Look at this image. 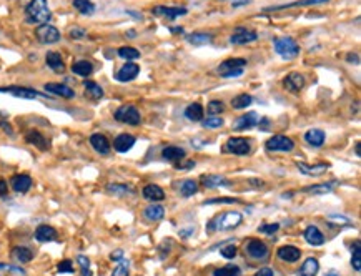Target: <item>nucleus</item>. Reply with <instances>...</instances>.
Returning a JSON list of instances; mask_svg holds the SVG:
<instances>
[{"label":"nucleus","mask_w":361,"mask_h":276,"mask_svg":"<svg viewBox=\"0 0 361 276\" xmlns=\"http://www.w3.org/2000/svg\"><path fill=\"white\" fill-rule=\"evenodd\" d=\"M25 17L28 23H49L52 20V12L47 0H30L25 7Z\"/></svg>","instance_id":"f257e3e1"},{"label":"nucleus","mask_w":361,"mask_h":276,"mask_svg":"<svg viewBox=\"0 0 361 276\" xmlns=\"http://www.w3.org/2000/svg\"><path fill=\"white\" fill-rule=\"evenodd\" d=\"M243 218L241 213L238 211H226L223 215L215 216L213 220L207 225L208 233H215V231H225V230H233V228L240 226Z\"/></svg>","instance_id":"f03ea898"},{"label":"nucleus","mask_w":361,"mask_h":276,"mask_svg":"<svg viewBox=\"0 0 361 276\" xmlns=\"http://www.w3.org/2000/svg\"><path fill=\"white\" fill-rule=\"evenodd\" d=\"M273 45L277 54L283 57L285 60H293L300 54V47H298V44L291 37H278V39H275Z\"/></svg>","instance_id":"7ed1b4c3"},{"label":"nucleus","mask_w":361,"mask_h":276,"mask_svg":"<svg viewBox=\"0 0 361 276\" xmlns=\"http://www.w3.org/2000/svg\"><path fill=\"white\" fill-rule=\"evenodd\" d=\"M246 67V59H228L218 67V75L223 78L240 77Z\"/></svg>","instance_id":"20e7f679"},{"label":"nucleus","mask_w":361,"mask_h":276,"mask_svg":"<svg viewBox=\"0 0 361 276\" xmlns=\"http://www.w3.org/2000/svg\"><path fill=\"white\" fill-rule=\"evenodd\" d=\"M0 93H10L15 98L22 100H35V98H49L40 92H37L35 88L28 87H20V85H10V87H0Z\"/></svg>","instance_id":"39448f33"},{"label":"nucleus","mask_w":361,"mask_h":276,"mask_svg":"<svg viewBox=\"0 0 361 276\" xmlns=\"http://www.w3.org/2000/svg\"><path fill=\"white\" fill-rule=\"evenodd\" d=\"M113 117H115L117 122L127 123V125H132V127L140 125V112L137 110V107H134V105H123V107H120L115 112V115H113Z\"/></svg>","instance_id":"423d86ee"},{"label":"nucleus","mask_w":361,"mask_h":276,"mask_svg":"<svg viewBox=\"0 0 361 276\" xmlns=\"http://www.w3.org/2000/svg\"><path fill=\"white\" fill-rule=\"evenodd\" d=\"M35 37H37V40L42 42V44L49 45V44H55V42H59L62 35H60V32L57 27L50 25V23H44V25L37 27Z\"/></svg>","instance_id":"0eeeda50"},{"label":"nucleus","mask_w":361,"mask_h":276,"mask_svg":"<svg viewBox=\"0 0 361 276\" xmlns=\"http://www.w3.org/2000/svg\"><path fill=\"white\" fill-rule=\"evenodd\" d=\"M223 150L226 153H233V155H248L250 153V141L246 138L241 137H233L228 138V141L223 146Z\"/></svg>","instance_id":"6e6552de"},{"label":"nucleus","mask_w":361,"mask_h":276,"mask_svg":"<svg viewBox=\"0 0 361 276\" xmlns=\"http://www.w3.org/2000/svg\"><path fill=\"white\" fill-rule=\"evenodd\" d=\"M268 151H291L294 148V141L285 135H275L265 143Z\"/></svg>","instance_id":"1a4fd4ad"},{"label":"nucleus","mask_w":361,"mask_h":276,"mask_svg":"<svg viewBox=\"0 0 361 276\" xmlns=\"http://www.w3.org/2000/svg\"><path fill=\"white\" fill-rule=\"evenodd\" d=\"M139 73H140V67L134 64V62H127V64L115 73V78L118 82H132V80H135L139 77Z\"/></svg>","instance_id":"9d476101"},{"label":"nucleus","mask_w":361,"mask_h":276,"mask_svg":"<svg viewBox=\"0 0 361 276\" xmlns=\"http://www.w3.org/2000/svg\"><path fill=\"white\" fill-rule=\"evenodd\" d=\"M246 253L255 260H265L268 256V246L260 240H250L245 246Z\"/></svg>","instance_id":"9b49d317"},{"label":"nucleus","mask_w":361,"mask_h":276,"mask_svg":"<svg viewBox=\"0 0 361 276\" xmlns=\"http://www.w3.org/2000/svg\"><path fill=\"white\" fill-rule=\"evenodd\" d=\"M283 87L287 88L288 92H293V93L300 92V90L305 87V77H303L301 73H298V72L288 73L287 77H285V80H283Z\"/></svg>","instance_id":"f8f14e48"},{"label":"nucleus","mask_w":361,"mask_h":276,"mask_svg":"<svg viewBox=\"0 0 361 276\" xmlns=\"http://www.w3.org/2000/svg\"><path fill=\"white\" fill-rule=\"evenodd\" d=\"M25 141H27V143L37 146V148L42 150V151H47L50 148V140L45 135H42L40 132H37V130L28 132L25 135Z\"/></svg>","instance_id":"ddd939ff"},{"label":"nucleus","mask_w":361,"mask_h":276,"mask_svg":"<svg viewBox=\"0 0 361 276\" xmlns=\"http://www.w3.org/2000/svg\"><path fill=\"white\" fill-rule=\"evenodd\" d=\"M10 185H12L13 192H17V193H27L28 190L32 188V178H30V175H27V173L13 175L12 180H10Z\"/></svg>","instance_id":"4468645a"},{"label":"nucleus","mask_w":361,"mask_h":276,"mask_svg":"<svg viewBox=\"0 0 361 276\" xmlns=\"http://www.w3.org/2000/svg\"><path fill=\"white\" fill-rule=\"evenodd\" d=\"M134 145H135V137L130 135V133H120V135L113 140V148H115L118 153H127Z\"/></svg>","instance_id":"2eb2a0df"},{"label":"nucleus","mask_w":361,"mask_h":276,"mask_svg":"<svg viewBox=\"0 0 361 276\" xmlns=\"http://www.w3.org/2000/svg\"><path fill=\"white\" fill-rule=\"evenodd\" d=\"M187 8L183 7H167V5H158L153 8V15H163L167 20H175L180 15H185Z\"/></svg>","instance_id":"dca6fc26"},{"label":"nucleus","mask_w":361,"mask_h":276,"mask_svg":"<svg viewBox=\"0 0 361 276\" xmlns=\"http://www.w3.org/2000/svg\"><path fill=\"white\" fill-rule=\"evenodd\" d=\"M256 39H258V35H256L255 32L238 28V30L230 37V44L231 45H245V44H250V42H255Z\"/></svg>","instance_id":"f3484780"},{"label":"nucleus","mask_w":361,"mask_h":276,"mask_svg":"<svg viewBox=\"0 0 361 276\" xmlns=\"http://www.w3.org/2000/svg\"><path fill=\"white\" fill-rule=\"evenodd\" d=\"M296 166H298V170H300L301 173L310 175V177H320V175L326 173V171L330 170V165H328V163L306 165V163H303V161H298Z\"/></svg>","instance_id":"a211bd4d"},{"label":"nucleus","mask_w":361,"mask_h":276,"mask_svg":"<svg viewBox=\"0 0 361 276\" xmlns=\"http://www.w3.org/2000/svg\"><path fill=\"white\" fill-rule=\"evenodd\" d=\"M44 88H45V92H49L52 95H59V97H62V98H73L75 97L73 88H70L69 85H64V83H45Z\"/></svg>","instance_id":"6ab92c4d"},{"label":"nucleus","mask_w":361,"mask_h":276,"mask_svg":"<svg viewBox=\"0 0 361 276\" xmlns=\"http://www.w3.org/2000/svg\"><path fill=\"white\" fill-rule=\"evenodd\" d=\"M90 145H92L93 150L100 155H107L108 151H110V141H108V138L105 135H102V133H93V135L90 137Z\"/></svg>","instance_id":"aec40b11"},{"label":"nucleus","mask_w":361,"mask_h":276,"mask_svg":"<svg viewBox=\"0 0 361 276\" xmlns=\"http://www.w3.org/2000/svg\"><path fill=\"white\" fill-rule=\"evenodd\" d=\"M330 0H296V2L291 3H283V5H273V7H267L265 12H278V10H285V8H293V7H306V5H316V3H326Z\"/></svg>","instance_id":"412c9836"},{"label":"nucleus","mask_w":361,"mask_h":276,"mask_svg":"<svg viewBox=\"0 0 361 276\" xmlns=\"http://www.w3.org/2000/svg\"><path fill=\"white\" fill-rule=\"evenodd\" d=\"M277 256L280 260L287 261V263H294V261H298L301 258V251H300V248H296V246H282V248L277 251Z\"/></svg>","instance_id":"4be33fe9"},{"label":"nucleus","mask_w":361,"mask_h":276,"mask_svg":"<svg viewBox=\"0 0 361 276\" xmlns=\"http://www.w3.org/2000/svg\"><path fill=\"white\" fill-rule=\"evenodd\" d=\"M45 62H47V65H49V69H52L57 73H62L65 70V62H64V59H62V55L59 54V52H54V50L47 52Z\"/></svg>","instance_id":"5701e85b"},{"label":"nucleus","mask_w":361,"mask_h":276,"mask_svg":"<svg viewBox=\"0 0 361 276\" xmlns=\"http://www.w3.org/2000/svg\"><path fill=\"white\" fill-rule=\"evenodd\" d=\"M57 238V231L54 226L50 225H40L37 226L35 230V240L39 243H49V241H54Z\"/></svg>","instance_id":"b1692460"},{"label":"nucleus","mask_w":361,"mask_h":276,"mask_svg":"<svg viewBox=\"0 0 361 276\" xmlns=\"http://www.w3.org/2000/svg\"><path fill=\"white\" fill-rule=\"evenodd\" d=\"M260 122V117L256 112H248L245 113V115H241L238 120L235 122V128L236 130H246V128H251L255 125H258Z\"/></svg>","instance_id":"393cba45"},{"label":"nucleus","mask_w":361,"mask_h":276,"mask_svg":"<svg viewBox=\"0 0 361 276\" xmlns=\"http://www.w3.org/2000/svg\"><path fill=\"white\" fill-rule=\"evenodd\" d=\"M303 235H305V240L308 241V243L313 245V246H320V245L325 243V236H323V233L313 225L308 226Z\"/></svg>","instance_id":"a878e982"},{"label":"nucleus","mask_w":361,"mask_h":276,"mask_svg":"<svg viewBox=\"0 0 361 276\" xmlns=\"http://www.w3.org/2000/svg\"><path fill=\"white\" fill-rule=\"evenodd\" d=\"M325 132L320 130V128H311L305 133V141L311 146H321L325 143Z\"/></svg>","instance_id":"bb28decb"},{"label":"nucleus","mask_w":361,"mask_h":276,"mask_svg":"<svg viewBox=\"0 0 361 276\" xmlns=\"http://www.w3.org/2000/svg\"><path fill=\"white\" fill-rule=\"evenodd\" d=\"M34 258V251L27 246H15L12 250V260L17 261V263H28Z\"/></svg>","instance_id":"cd10ccee"},{"label":"nucleus","mask_w":361,"mask_h":276,"mask_svg":"<svg viewBox=\"0 0 361 276\" xmlns=\"http://www.w3.org/2000/svg\"><path fill=\"white\" fill-rule=\"evenodd\" d=\"M318 270H320V263L316 258H306L301 268L298 270V276H316Z\"/></svg>","instance_id":"c85d7f7f"},{"label":"nucleus","mask_w":361,"mask_h":276,"mask_svg":"<svg viewBox=\"0 0 361 276\" xmlns=\"http://www.w3.org/2000/svg\"><path fill=\"white\" fill-rule=\"evenodd\" d=\"M144 197L146 200H150V202H161V200L165 198V192L158 187V185L150 183L144 188Z\"/></svg>","instance_id":"c756f323"},{"label":"nucleus","mask_w":361,"mask_h":276,"mask_svg":"<svg viewBox=\"0 0 361 276\" xmlns=\"http://www.w3.org/2000/svg\"><path fill=\"white\" fill-rule=\"evenodd\" d=\"M202 185L207 188H218V187H228L230 182L225 177H220V175H207V177H202Z\"/></svg>","instance_id":"7c9ffc66"},{"label":"nucleus","mask_w":361,"mask_h":276,"mask_svg":"<svg viewBox=\"0 0 361 276\" xmlns=\"http://www.w3.org/2000/svg\"><path fill=\"white\" fill-rule=\"evenodd\" d=\"M72 72L75 75H78V77H85V78H87L93 72V65L90 64L88 60H77L72 65Z\"/></svg>","instance_id":"2f4dec72"},{"label":"nucleus","mask_w":361,"mask_h":276,"mask_svg":"<svg viewBox=\"0 0 361 276\" xmlns=\"http://www.w3.org/2000/svg\"><path fill=\"white\" fill-rule=\"evenodd\" d=\"M144 216L148 221H160L165 216V208L161 205H150V207L145 208Z\"/></svg>","instance_id":"473e14b6"},{"label":"nucleus","mask_w":361,"mask_h":276,"mask_svg":"<svg viewBox=\"0 0 361 276\" xmlns=\"http://www.w3.org/2000/svg\"><path fill=\"white\" fill-rule=\"evenodd\" d=\"M107 192L110 195H115V197H127V195H135L134 188L128 187V185L123 183H110L107 185Z\"/></svg>","instance_id":"72a5a7b5"},{"label":"nucleus","mask_w":361,"mask_h":276,"mask_svg":"<svg viewBox=\"0 0 361 276\" xmlns=\"http://www.w3.org/2000/svg\"><path fill=\"white\" fill-rule=\"evenodd\" d=\"M187 40L192 45H195V47H202V45H208V44H210V42L213 40V35H210V33H205V32H197V33H192V35H188Z\"/></svg>","instance_id":"f704fd0d"},{"label":"nucleus","mask_w":361,"mask_h":276,"mask_svg":"<svg viewBox=\"0 0 361 276\" xmlns=\"http://www.w3.org/2000/svg\"><path fill=\"white\" fill-rule=\"evenodd\" d=\"M185 117H187L190 122L203 120V107L200 103H192V105H188L185 108Z\"/></svg>","instance_id":"c9c22d12"},{"label":"nucleus","mask_w":361,"mask_h":276,"mask_svg":"<svg viewBox=\"0 0 361 276\" xmlns=\"http://www.w3.org/2000/svg\"><path fill=\"white\" fill-rule=\"evenodd\" d=\"M83 87H85L87 97H90L92 100H100L103 97V88L98 83L92 82V80H87V82L83 83Z\"/></svg>","instance_id":"e433bc0d"},{"label":"nucleus","mask_w":361,"mask_h":276,"mask_svg":"<svg viewBox=\"0 0 361 276\" xmlns=\"http://www.w3.org/2000/svg\"><path fill=\"white\" fill-rule=\"evenodd\" d=\"M161 155H163V158L168 161H178V160L185 158V150L180 148V146H167Z\"/></svg>","instance_id":"4c0bfd02"},{"label":"nucleus","mask_w":361,"mask_h":276,"mask_svg":"<svg viewBox=\"0 0 361 276\" xmlns=\"http://www.w3.org/2000/svg\"><path fill=\"white\" fill-rule=\"evenodd\" d=\"M336 185V182L333 183H321V185H311V187L303 188V193H311V195H323V193H330L333 187Z\"/></svg>","instance_id":"58836bf2"},{"label":"nucleus","mask_w":361,"mask_h":276,"mask_svg":"<svg viewBox=\"0 0 361 276\" xmlns=\"http://www.w3.org/2000/svg\"><path fill=\"white\" fill-rule=\"evenodd\" d=\"M73 7L82 15H92L95 12V3L90 2V0H73Z\"/></svg>","instance_id":"ea45409f"},{"label":"nucleus","mask_w":361,"mask_h":276,"mask_svg":"<svg viewBox=\"0 0 361 276\" xmlns=\"http://www.w3.org/2000/svg\"><path fill=\"white\" fill-rule=\"evenodd\" d=\"M118 57L125 59L127 62H134L137 59H140V52L134 49V47H122V49H118Z\"/></svg>","instance_id":"a19ab883"},{"label":"nucleus","mask_w":361,"mask_h":276,"mask_svg":"<svg viewBox=\"0 0 361 276\" xmlns=\"http://www.w3.org/2000/svg\"><path fill=\"white\" fill-rule=\"evenodd\" d=\"M251 102H253V98L250 97V95H246V93H241L238 95V97H235L233 100H231V107L233 108H246V107H250L251 105Z\"/></svg>","instance_id":"79ce46f5"},{"label":"nucleus","mask_w":361,"mask_h":276,"mask_svg":"<svg viewBox=\"0 0 361 276\" xmlns=\"http://www.w3.org/2000/svg\"><path fill=\"white\" fill-rule=\"evenodd\" d=\"M351 265L356 273L361 271V245L360 241H355V248H353V256H351Z\"/></svg>","instance_id":"37998d69"},{"label":"nucleus","mask_w":361,"mask_h":276,"mask_svg":"<svg viewBox=\"0 0 361 276\" xmlns=\"http://www.w3.org/2000/svg\"><path fill=\"white\" fill-rule=\"evenodd\" d=\"M180 192H182L183 197H192L198 192V183L193 182V180H185L182 183V188H180Z\"/></svg>","instance_id":"c03bdc74"},{"label":"nucleus","mask_w":361,"mask_h":276,"mask_svg":"<svg viewBox=\"0 0 361 276\" xmlns=\"http://www.w3.org/2000/svg\"><path fill=\"white\" fill-rule=\"evenodd\" d=\"M213 276H240L238 266H225V268H218L213 271Z\"/></svg>","instance_id":"a18cd8bd"},{"label":"nucleus","mask_w":361,"mask_h":276,"mask_svg":"<svg viewBox=\"0 0 361 276\" xmlns=\"http://www.w3.org/2000/svg\"><path fill=\"white\" fill-rule=\"evenodd\" d=\"M128 270H130V263H128V260H122L120 265L113 270L112 276H128Z\"/></svg>","instance_id":"49530a36"},{"label":"nucleus","mask_w":361,"mask_h":276,"mask_svg":"<svg viewBox=\"0 0 361 276\" xmlns=\"http://www.w3.org/2000/svg\"><path fill=\"white\" fill-rule=\"evenodd\" d=\"M225 110V105H223V102H218V100H212L210 103H208V113L210 115H218V113H221Z\"/></svg>","instance_id":"de8ad7c7"},{"label":"nucleus","mask_w":361,"mask_h":276,"mask_svg":"<svg viewBox=\"0 0 361 276\" xmlns=\"http://www.w3.org/2000/svg\"><path fill=\"white\" fill-rule=\"evenodd\" d=\"M203 127L205 128H220V127H223V118L210 117V118H207V120H203Z\"/></svg>","instance_id":"09e8293b"},{"label":"nucleus","mask_w":361,"mask_h":276,"mask_svg":"<svg viewBox=\"0 0 361 276\" xmlns=\"http://www.w3.org/2000/svg\"><path fill=\"white\" fill-rule=\"evenodd\" d=\"M220 253H221L223 258L233 260L236 256V246L235 245H226V246H223V248L220 250Z\"/></svg>","instance_id":"8fccbe9b"},{"label":"nucleus","mask_w":361,"mask_h":276,"mask_svg":"<svg viewBox=\"0 0 361 276\" xmlns=\"http://www.w3.org/2000/svg\"><path fill=\"white\" fill-rule=\"evenodd\" d=\"M280 230V225L278 223H268V225H261L258 228V231L265 233V235H275Z\"/></svg>","instance_id":"3c124183"},{"label":"nucleus","mask_w":361,"mask_h":276,"mask_svg":"<svg viewBox=\"0 0 361 276\" xmlns=\"http://www.w3.org/2000/svg\"><path fill=\"white\" fill-rule=\"evenodd\" d=\"M57 271H59V273H72V271H73L72 261H70V260L60 261V263L57 265Z\"/></svg>","instance_id":"603ef678"},{"label":"nucleus","mask_w":361,"mask_h":276,"mask_svg":"<svg viewBox=\"0 0 361 276\" xmlns=\"http://www.w3.org/2000/svg\"><path fill=\"white\" fill-rule=\"evenodd\" d=\"M0 270H7L8 273H15V275H22V276H25V270H22L20 266H13V265L0 263Z\"/></svg>","instance_id":"864d4df0"},{"label":"nucleus","mask_w":361,"mask_h":276,"mask_svg":"<svg viewBox=\"0 0 361 276\" xmlns=\"http://www.w3.org/2000/svg\"><path fill=\"white\" fill-rule=\"evenodd\" d=\"M328 220H330L331 223H338V225H351V221L343 215H330L328 216Z\"/></svg>","instance_id":"5fc2aeb1"},{"label":"nucleus","mask_w":361,"mask_h":276,"mask_svg":"<svg viewBox=\"0 0 361 276\" xmlns=\"http://www.w3.org/2000/svg\"><path fill=\"white\" fill-rule=\"evenodd\" d=\"M85 35H87V32H85V28L73 27L72 30H70V37H72V39H83Z\"/></svg>","instance_id":"6e6d98bb"},{"label":"nucleus","mask_w":361,"mask_h":276,"mask_svg":"<svg viewBox=\"0 0 361 276\" xmlns=\"http://www.w3.org/2000/svg\"><path fill=\"white\" fill-rule=\"evenodd\" d=\"M238 200L236 198H212V200H207L205 205H212V203H236Z\"/></svg>","instance_id":"4d7b16f0"},{"label":"nucleus","mask_w":361,"mask_h":276,"mask_svg":"<svg viewBox=\"0 0 361 276\" xmlns=\"http://www.w3.org/2000/svg\"><path fill=\"white\" fill-rule=\"evenodd\" d=\"M77 263L80 265V268H90V260L83 255L77 256Z\"/></svg>","instance_id":"13d9d810"},{"label":"nucleus","mask_w":361,"mask_h":276,"mask_svg":"<svg viewBox=\"0 0 361 276\" xmlns=\"http://www.w3.org/2000/svg\"><path fill=\"white\" fill-rule=\"evenodd\" d=\"M0 128H2V130L5 132L7 135H10V137L13 135V130H12V127L8 125V123H7L5 120H0Z\"/></svg>","instance_id":"bf43d9fd"},{"label":"nucleus","mask_w":361,"mask_h":276,"mask_svg":"<svg viewBox=\"0 0 361 276\" xmlns=\"http://www.w3.org/2000/svg\"><path fill=\"white\" fill-rule=\"evenodd\" d=\"M110 260L112 261H122L123 260V251L122 250H115L113 253L110 255Z\"/></svg>","instance_id":"052dcab7"},{"label":"nucleus","mask_w":361,"mask_h":276,"mask_svg":"<svg viewBox=\"0 0 361 276\" xmlns=\"http://www.w3.org/2000/svg\"><path fill=\"white\" fill-rule=\"evenodd\" d=\"M7 195V182L3 178H0V197H5Z\"/></svg>","instance_id":"680f3d73"},{"label":"nucleus","mask_w":361,"mask_h":276,"mask_svg":"<svg viewBox=\"0 0 361 276\" xmlns=\"http://www.w3.org/2000/svg\"><path fill=\"white\" fill-rule=\"evenodd\" d=\"M256 276H273V270H270V268H261L258 273H256Z\"/></svg>","instance_id":"e2e57ef3"},{"label":"nucleus","mask_w":361,"mask_h":276,"mask_svg":"<svg viewBox=\"0 0 361 276\" xmlns=\"http://www.w3.org/2000/svg\"><path fill=\"white\" fill-rule=\"evenodd\" d=\"M80 276H92L90 268H80Z\"/></svg>","instance_id":"0e129e2a"},{"label":"nucleus","mask_w":361,"mask_h":276,"mask_svg":"<svg viewBox=\"0 0 361 276\" xmlns=\"http://www.w3.org/2000/svg\"><path fill=\"white\" fill-rule=\"evenodd\" d=\"M325 276H340V275H338V271H336V270H330Z\"/></svg>","instance_id":"69168bd1"},{"label":"nucleus","mask_w":361,"mask_h":276,"mask_svg":"<svg viewBox=\"0 0 361 276\" xmlns=\"http://www.w3.org/2000/svg\"><path fill=\"white\" fill-rule=\"evenodd\" d=\"M172 32H173V33H182V32H183V28H182V27H173V28H172Z\"/></svg>","instance_id":"338daca9"}]
</instances>
